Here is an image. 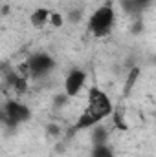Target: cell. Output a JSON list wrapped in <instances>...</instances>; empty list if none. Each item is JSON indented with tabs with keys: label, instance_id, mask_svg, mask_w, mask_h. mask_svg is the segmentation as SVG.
Instances as JSON below:
<instances>
[{
	"label": "cell",
	"instance_id": "cell-1",
	"mask_svg": "<svg viewBox=\"0 0 156 157\" xmlns=\"http://www.w3.org/2000/svg\"><path fill=\"white\" fill-rule=\"evenodd\" d=\"M112 112H114V106H112L110 97L103 90H99V88H90L86 108L79 115L77 122H76V130L94 128L101 121H105L109 115H112Z\"/></svg>",
	"mask_w": 156,
	"mask_h": 157
},
{
	"label": "cell",
	"instance_id": "cell-2",
	"mask_svg": "<svg viewBox=\"0 0 156 157\" xmlns=\"http://www.w3.org/2000/svg\"><path fill=\"white\" fill-rule=\"evenodd\" d=\"M114 24H116V11H114L112 4H105L90 15L88 31L94 37H107L112 31Z\"/></svg>",
	"mask_w": 156,
	"mask_h": 157
},
{
	"label": "cell",
	"instance_id": "cell-3",
	"mask_svg": "<svg viewBox=\"0 0 156 157\" xmlns=\"http://www.w3.org/2000/svg\"><path fill=\"white\" fill-rule=\"evenodd\" d=\"M31 119V110L28 104L17 101V99H11V101H6L2 106H0V122L7 128H17L24 122H28Z\"/></svg>",
	"mask_w": 156,
	"mask_h": 157
},
{
	"label": "cell",
	"instance_id": "cell-4",
	"mask_svg": "<svg viewBox=\"0 0 156 157\" xmlns=\"http://www.w3.org/2000/svg\"><path fill=\"white\" fill-rule=\"evenodd\" d=\"M53 68H55L53 57H50V55L44 53V51L33 53V55L26 60V70H28L30 77H33V78H39V77L48 75Z\"/></svg>",
	"mask_w": 156,
	"mask_h": 157
},
{
	"label": "cell",
	"instance_id": "cell-5",
	"mask_svg": "<svg viewBox=\"0 0 156 157\" xmlns=\"http://www.w3.org/2000/svg\"><path fill=\"white\" fill-rule=\"evenodd\" d=\"M84 82H86V73H84L83 70H79V68L70 70L68 75H66V78H64V93H66L68 97L79 95V91L83 90Z\"/></svg>",
	"mask_w": 156,
	"mask_h": 157
},
{
	"label": "cell",
	"instance_id": "cell-6",
	"mask_svg": "<svg viewBox=\"0 0 156 157\" xmlns=\"http://www.w3.org/2000/svg\"><path fill=\"white\" fill-rule=\"evenodd\" d=\"M119 4H121V9L125 13H129V15H142V13H145L151 7L153 0H121Z\"/></svg>",
	"mask_w": 156,
	"mask_h": 157
},
{
	"label": "cell",
	"instance_id": "cell-7",
	"mask_svg": "<svg viewBox=\"0 0 156 157\" xmlns=\"http://www.w3.org/2000/svg\"><path fill=\"white\" fill-rule=\"evenodd\" d=\"M50 9H46V7H37L33 13H31V17H30V22H31V26L35 28V29H40V28H44L46 24H48V20H50Z\"/></svg>",
	"mask_w": 156,
	"mask_h": 157
},
{
	"label": "cell",
	"instance_id": "cell-8",
	"mask_svg": "<svg viewBox=\"0 0 156 157\" xmlns=\"http://www.w3.org/2000/svg\"><path fill=\"white\" fill-rule=\"evenodd\" d=\"M7 82H9L18 93H24V91L28 90V82H26V77H24V75L11 73V75H7Z\"/></svg>",
	"mask_w": 156,
	"mask_h": 157
},
{
	"label": "cell",
	"instance_id": "cell-9",
	"mask_svg": "<svg viewBox=\"0 0 156 157\" xmlns=\"http://www.w3.org/2000/svg\"><path fill=\"white\" fill-rule=\"evenodd\" d=\"M90 157H114V150L103 143V144H94L92 152H90Z\"/></svg>",
	"mask_w": 156,
	"mask_h": 157
},
{
	"label": "cell",
	"instance_id": "cell-10",
	"mask_svg": "<svg viewBox=\"0 0 156 157\" xmlns=\"http://www.w3.org/2000/svg\"><path fill=\"white\" fill-rule=\"evenodd\" d=\"M138 75H140V68H134L129 75H127V82H125V93H129L130 90H132V86L136 84V80H138Z\"/></svg>",
	"mask_w": 156,
	"mask_h": 157
},
{
	"label": "cell",
	"instance_id": "cell-11",
	"mask_svg": "<svg viewBox=\"0 0 156 157\" xmlns=\"http://www.w3.org/2000/svg\"><path fill=\"white\" fill-rule=\"evenodd\" d=\"M48 24H51L53 28H61V26L64 24V17H63L61 13H57V11H51V13H50V20H48Z\"/></svg>",
	"mask_w": 156,
	"mask_h": 157
},
{
	"label": "cell",
	"instance_id": "cell-12",
	"mask_svg": "<svg viewBox=\"0 0 156 157\" xmlns=\"http://www.w3.org/2000/svg\"><path fill=\"white\" fill-rule=\"evenodd\" d=\"M105 137H107V132L101 126H97L96 132H94V144H103L105 143Z\"/></svg>",
	"mask_w": 156,
	"mask_h": 157
},
{
	"label": "cell",
	"instance_id": "cell-13",
	"mask_svg": "<svg viewBox=\"0 0 156 157\" xmlns=\"http://www.w3.org/2000/svg\"><path fill=\"white\" fill-rule=\"evenodd\" d=\"M79 18H81V11H72L70 17H68L70 22H79Z\"/></svg>",
	"mask_w": 156,
	"mask_h": 157
}]
</instances>
